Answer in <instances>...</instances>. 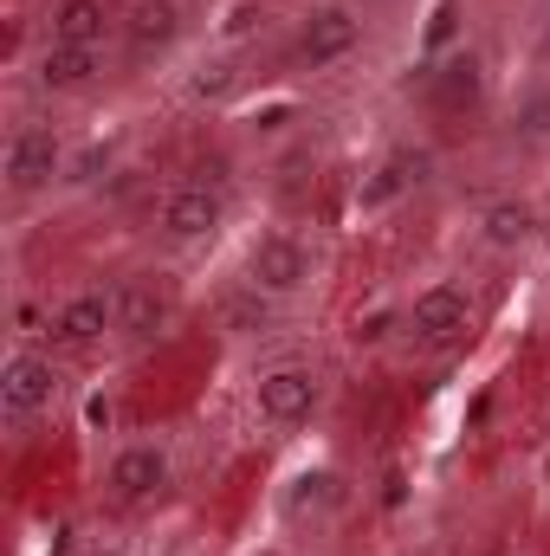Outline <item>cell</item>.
Segmentation results:
<instances>
[{
    "label": "cell",
    "mask_w": 550,
    "mask_h": 556,
    "mask_svg": "<svg viewBox=\"0 0 550 556\" xmlns=\"http://www.w3.org/2000/svg\"><path fill=\"white\" fill-rule=\"evenodd\" d=\"M357 46H363V13L343 7V0H324V7H311V13L298 20L291 65H298V72H330V65H343Z\"/></svg>",
    "instance_id": "6da1fadb"
},
{
    "label": "cell",
    "mask_w": 550,
    "mask_h": 556,
    "mask_svg": "<svg viewBox=\"0 0 550 556\" xmlns=\"http://www.w3.org/2000/svg\"><path fill=\"white\" fill-rule=\"evenodd\" d=\"M227 227V194L221 181H175L155 207V233L168 247H208Z\"/></svg>",
    "instance_id": "7a4b0ae2"
},
{
    "label": "cell",
    "mask_w": 550,
    "mask_h": 556,
    "mask_svg": "<svg viewBox=\"0 0 550 556\" xmlns=\"http://www.w3.org/2000/svg\"><path fill=\"white\" fill-rule=\"evenodd\" d=\"M311 278H317V253L291 227H266L247 247V285H260L266 298H298V291H311Z\"/></svg>",
    "instance_id": "3957f363"
},
{
    "label": "cell",
    "mask_w": 550,
    "mask_h": 556,
    "mask_svg": "<svg viewBox=\"0 0 550 556\" xmlns=\"http://www.w3.org/2000/svg\"><path fill=\"white\" fill-rule=\"evenodd\" d=\"M0 175H7V194H13V201L46 194V188L65 175V137H59L52 124H20V130L7 137Z\"/></svg>",
    "instance_id": "277c9868"
},
{
    "label": "cell",
    "mask_w": 550,
    "mask_h": 556,
    "mask_svg": "<svg viewBox=\"0 0 550 556\" xmlns=\"http://www.w3.org/2000/svg\"><path fill=\"white\" fill-rule=\"evenodd\" d=\"M175 485V453L162 440H124L104 466V492L111 505H155Z\"/></svg>",
    "instance_id": "5b68a950"
},
{
    "label": "cell",
    "mask_w": 550,
    "mask_h": 556,
    "mask_svg": "<svg viewBox=\"0 0 550 556\" xmlns=\"http://www.w3.org/2000/svg\"><path fill=\"white\" fill-rule=\"evenodd\" d=\"M46 330H52L59 350H91V343L117 337V330H124V285H85V291H72V298L52 311Z\"/></svg>",
    "instance_id": "8992f818"
},
{
    "label": "cell",
    "mask_w": 550,
    "mask_h": 556,
    "mask_svg": "<svg viewBox=\"0 0 550 556\" xmlns=\"http://www.w3.org/2000/svg\"><path fill=\"white\" fill-rule=\"evenodd\" d=\"M59 363L46 356V350H13L7 363H0V420L7 427H26V420H39L52 408V395H59Z\"/></svg>",
    "instance_id": "52a82bcc"
},
{
    "label": "cell",
    "mask_w": 550,
    "mask_h": 556,
    "mask_svg": "<svg viewBox=\"0 0 550 556\" xmlns=\"http://www.w3.org/2000/svg\"><path fill=\"white\" fill-rule=\"evenodd\" d=\"M409 337L414 343H460L466 330H473V291L460 285V278H434L427 291H414L409 298Z\"/></svg>",
    "instance_id": "ba28073f"
},
{
    "label": "cell",
    "mask_w": 550,
    "mask_h": 556,
    "mask_svg": "<svg viewBox=\"0 0 550 556\" xmlns=\"http://www.w3.org/2000/svg\"><path fill=\"white\" fill-rule=\"evenodd\" d=\"M317 402H324V376L311 363H278V369H266L253 382V408L273 427H304L317 415Z\"/></svg>",
    "instance_id": "9c48e42d"
},
{
    "label": "cell",
    "mask_w": 550,
    "mask_h": 556,
    "mask_svg": "<svg viewBox=\"0 0 550 556\" xmlns=\"http://www.w3.org/2000/svg\"><path fill=\"white\" fill-rule=\"evenodd\" d=\"M343 505H350V485H343L337 466H304V472H291L285 492H278V518H285L291 531H324Z\"/></svg>",
    "instance_id": "30bf717a"
},
{
    "label": "cell",
    "mask_w": 550,
    "mask_h": 556,
    "mask_svg": "<svg viewBox=\"0 0 550 556\" xmlns=\"http://www.w3.org/2000/svg\"><path fill=\"white\" fill-rule=\"evenodd\" d=\"M434 181V149L427 142H396L370 175H363V188H357V207H396V201H409Z\"/></svg>",
    "instance_id": "8fae6325"
},
{
    "label": "cell",
    "mask_w": 550,
    "mask_h": 556,
    "mask_svg": "<svg viewBox=\"0 0 550 556\" xmlns=\"http://www.w3.org/2000/svg\"><path fill=\"white\" fill-rule=\"evenodd\" d=\"M117 33H124L130 65H149V59H162L188 33V0H130L117 13Z\"/></svg>",
    "instance_id": "7c38bea8"
},
{
    "label": "cell",
    "mask_w": 550,
    "mask_h": 556,
    "mask_svg": "<svg viewBox=\"0 0 550 556\" xmlns=\"http://www.w3.org/2000/svg\"><path fill=\"white\" fill-rule=\"evenodd\" d=\"M98 78H104V46H59V39H46L39 59H33V85L46 98H78Z\"/></svg>",
    "instance_id": "4fadbf2b"
},
{
    "label": "cell",
    "mask_w": 550,
    "mask_h": 556,
    "mask_svg": "<svg viewBox=\"0 0 550 556\" xmlns=\"http://www.w3.org/2000/svg\"><path fill=\"white\" fill-rule=\"evenodd\" d=\"M427 98L440 104V111H479V98H486V59L473 52V46H460V52H447L434 72H427Z\"/></svg>",
    "instance_id": "5bb4252c"
},
{
    "label": "cell",
    "mask_w": 550,
    "mask_h": 556,
    "mask_svg": "<svg viewBox=\"0 0 550 556\" xmlns=\"http://www.w3.org/2000/svg\"><path fill=\"white\" fill-rule=\"evenodd\" d=\"M538 240V207L518 201V194H499L479 207V247L486 253H525Z\"/></svg>",
    "instance_id": "9a60e30c"
},
{
    "label": "cell",
    "mask_w": 550,
    "mask_h": 556,
    "mask_svg": "<svg viewBox=\"0 0 550 556\" xmlns=\"http://www.w3.org/2000/svg\"><path fill=\"white\" fill-rule=\"evenodd\" d=\"M111 33H117L111 0H59L46 20V39H59V46H104Z\"/></svg>",
    "instance_id": "2e32d148"
},
{
    "label": "cell",
    "mask_w": 550,
    "mask_h": 556,
    "mask_svg": "<svg viewBox=\"0 0 550 556\" xmlns=\"http://www.w3.org/2000/svg\"><path fill=\"white\" fill-rule=\"evenodd\" d=\"M168 330V291L155 285V278H124V343H155Z\"/></svg>",
    "instance_id": "e0dca14e"
},
{
    "label": "cell",
    "mask_w": 550,
    "mask_h": 556,
    "mask_svg": "<svg viewBox=\"0 0 550 556\" xmlns=\"http://www.w3.org/2000/svg\"><path fill=\"white\" fill-rule=\"evenodd\" d=\"M234 91H240L234 59H201V65L188 72V85H182V98H188V104H221V98H234Z\"/></svg>",
    "instance_id": "ac0fdd59"
},
{
    "label": "cell",
    "mask_w": 550,
    "mask_h": 556,
    "mask_svg": "<svg viewBox=\"0 0 550 556\" xmlns=\"http://www.w3.org/2000/svg\"><path fill=\"white\" fill-rule=\"evenodd\" d=\"M278 298H266L260 285H247V291H234L227 304H221V324L234 330V337H253V330H266V317H273Z\"/></svg>",
    "instance_id": "d6986e66"
},
{
    "label": "cell",
    "mask_w": 550,
    "mask_h": 556,
    "mask_svg": "<svg viewBox=\"0 0 550 556\" xmlns=\"http://www.w3.org/2000/svg\"><path fill=\"white\" fill-rule=\"evenodd\" d=\"M512 137L532 142V149H550V91H538V98H525V104H518Z\"/></svg>",
    "instance_id": "ffe728a7"
}]
</instances>
